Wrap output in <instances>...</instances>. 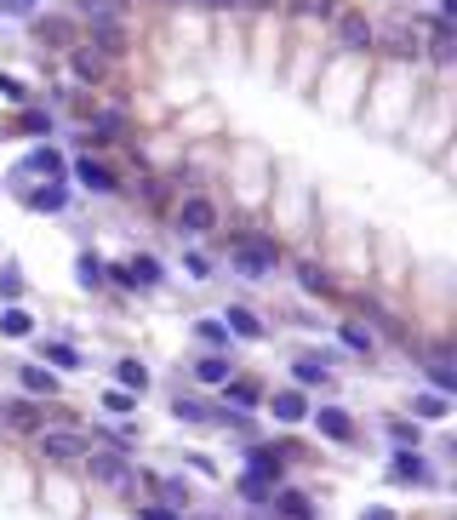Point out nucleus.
<instances>
[{"mask_svg": "<svg viewBox=\"0 0 457 520\" xmlns=\"http://www.w3.org/2000/svg\"><path fill=\"white\" fill-rule=\"evenodd\" d=\"M69 172H75V183H80V189H92V195H115V189H120V178L103 166L98 155H80Z\"/></svg>", "mask_w": 457, "mask_h": 520, "instance_id": "obj_11", "label": "nucleus"}, {"mask_svg": "<svg viewBox=\"0 0 457 520\" xmlns=\"http://www.w3.org/2000/svg\"><path fill=\"white\" fill-rule=\"evenodd\" d=\"M0 423L12 429V435H40L46 429V406L35 395L29 400H0Z\"/></svg>", "mask_w": 457, "mask_h": 520, "instance_id": "obj_6", "label": "nucleus"}, {"mask_svg": "<svg viewBox=\"0 0 457 520\" xmlns=\"http://www.w3.org/2000/svg\"><path fill=\"white\" fill-rule=\"evenodd\" d=\"M183 269H189V275H195V280H206V269H212V263L200 258V252H189V258H183Z\"/></svg>", "mask_w": 457, "mask_h": 520, "instance_id": "obj_43", "label": "nucleus"}, {"mask_svg": "<svg viewBox=\"0 0 457 520\" xmlns=\"http://www.w3.org/2000/svg\"><path fill=\"white\" fill-rule=\"evenodd\" d=\"M18 378H23V389H29L35 400H40V395H46V400L58 395V372H52V366H40V360H35V366H23Z\"/></svg>", "mask_w": 457, "mask_h": 520, "instance_id": "obj_30", "label": "nucleus"}, {"mask_svg": "<svg viewBox=\"0 0 457 520\" xmlns=\"http://www.w3.org/2000/svg\"><path fill=\"white\" fill-rule=\"evenodd\" d=\"M423 372H429V389L452 400L457 395V366H452V349H429L423 355Z\"/></svg>", "mask_w": 457, "mask_h": 520, "instance_id": "obj_13", "label": "nucleus"}, {"mask_svg": "<svg viewBox=\"0 0 457 520\" xmlns=\"http://www.w3.org/2000/svg\"><path fill=\"white\" fill-rule=\"evenodd\" d=\"M292 378H298V389L332 383V360H326V355H298V360H292Z\"/></svg>", "mask_w": 457, "mask_h": 520, "instance_id": "obj_21", "label": "nucleus"}, {"mask_svg": "<svg viewBox=\"0 0 457 520\" xmlns=\"http://www.w3.org/2000/svg\"><path fill=\"white\" fill-rule=\"evenodd\" d=\"M69 69H75L80 86H103V80H109V58H103V52H92L86 40H75V46H69Z\"/></svg>", "mask_w": 457, "mask_h": 520, "instance_id": "obj_10", "label": "nucleus"}, {"mask_svg": "<svg viewBox=\"0 0 457 520\" xmlns=\"http://www.w3.org/2000/svg\"><path fill=\"white\" fill-rule=\"evenodd\" d=\"M252 520H275V515H269V509H252Z\"/></svg>", "mask_w": 457, "mask_h": 520, "instance_id": "obj_47", "label": "nucleus"}, {"mask_svg": "<svg viewBox=\"0 0 457 520\" xmlns=\"http://www.w3.org/2000/svg\"><path fill=\"white\" fill-rule=\"evenodd\" d=\"M309 423H315L320 440H332V446H349V440H355V418H349L343 406H309Z\"/></svg>", "mask_w": 457, "mask_h": 520, "instance_id": "obj_8", "label": "nucleus"}, {"mask_svg": "<svg viewBox=\"0 0 457 520\" xmlns=\"http://www.w3.org/2000/svg\"><path fill=\"white\" fill-rule=\"evenodd\" d=\"M35 446H40V458L46 463L69 469V463H80L86 452H92V435H86V429H40Z\"/></svg>", "mask_w": 457, "mask_h": 520, "instance_id": "obj_3", "label": "nucleus"}, {"mask_svg": "<svg viewBox=\"0 0 457 520\" xmlns=\"http://www.w3.org/2000/svg\"><path fill=\"white\" fill-rule=\"evenodd\" d=\"M18 178H63V155L52 143H40V149H29V160L18 166Z\"/></svg>", "mask_w": 457, "mask_h": 520, "instance_id": "obj_16", "label": "nucleus"}, {"mask_svg": "<svg viewBox=\"0 0 457 520\" xmlns=\"http://www.w3.org/2000/svg\"><path fill=\"white\" fill-rule=\"evenodd\" d=\"M332 12H338V0H286V18L298 23H332Z\"/></svg>", "mask_w": 457, "mask_h": 520, "instance_id": "obj_26", "label": "nucleus"}, {"mask_svg": "<svg viewBox=\"0 0 457 520\" xmlns=\"http://www.w3.org/2000/svg\"><path fill=\"white\" fill-rule=\"evenodd\" d=\"M229 378H235V360H229V355H200L195 360V383H212V389H223Z\"/></svg>", "mask_w": 457, "mask_h": 520, "instance_id": "obj_22", "label": "nucleus"}, {"mask_svg": "<svg viewBox=\"0 0 457 520\" xmlns=\"http://www.w3.org/2000/svg\"><path fill=\"white\" fill-rule=\"evenodd\" d=\"M195 6H206V12H235L240 0H195Z\"/></svg>", "mask_w": 457, "mask_h": 520, "instance_id": "obj_45", "label": "nucleus"}, {"mask_svg": "<svg viewBox=\"0 0 457 520\" xmlns=\"http://www.w3.org/2000/svg\"><path fill=\"white\" fill-rule=\"evenodd\" d=\"M35 6H40V0H0V12H18V18H23V12H35Z\"/></svg>", "mask_w": 457, "mask_h": 520, "instance_id": "obj_44", "label": "nucleus"}, {"mask_svg": "<svg viewBox=\"0 0 457 520\" xmlns=\"http://www.w3.org/2000/svg\"><path fill=\"white\" fill-rule=\"evenodd\" d=\"M35 40L52 46V52H69V46H75V23L69 18H35Z\"/></svg>", "mask_w": 457, "mask_h": 520, "instance_id": "obj_18", "label": "nucleus"}, {"mask_svg": "<svg viewBox=\"0 0 457 520\" xmlns=\"http://www.w3.org/2000/svg\"><path fill=\"white\" fill-rule=\"evenodd\" d=\"M195 520H223V515H195Z\"/></svg>", "mask_w": 457, "mask_h": 520, "instance_id": "obj_48", "label": "nucleus"}, {"mask_svg": "<svg viewBox=\"0 0 457 520\" xmlns=\"http://www.w3.org/2000/svg\"><path fill=\"white\" fill-rule=\"evenodd\" d=\"M338 338H343V349H355V355H372V349H378L372 326H360V320H343V326H338Z\"/></svg>", "mask_w": 457, "mask_h": 520, "instance_id": "obj_33", "label": "nucleus"}, {"mask_svg": "<svg viewBox=\"0 0 457 520\" xmlns=\"http://www.w3.org/2000/svg\"><path fill=\"white\" fill-rule=\"evenodd\" d=\"M332 29H338V46H343V52H372V46H378V29H372V18H366V12H355V6H338V12H332Z\"/></svg>", "mask_w": 457, "mask_h": 520, "instance_id": "obj_5", "label": "nucleus"}, {"mask_svg": "<svg viewBox=\"0 0 457 520\" xmlns=\"http://www.w3.org/2000/svg\"><path fill=\"white\" fill-rule=\"evenodd\" d=\"M195 338L212 343V349H229V326L223 320H195Z\"/></svg>", "mask_w": 457, "mask_h": 520, "instance_id": "obj_37", "label": "nucleus"}, {"mask_svg": "<svg viewBox=\"0 0 457 520\" xmlns=\"http://www.w3.org/2000/svg\"><path fill=\"white\" fill-rule=\"evenodd\" d=\"M115 383L120 389H126V395H143V389H149V366H143V360H115Z\"/></svg>", "mask_w": 457, "mask_h": 520, "instance_id": "obj_31", "label": "nucleus"}, {"mask_svg": "<svg viewBox=\"0 0 457 520\" xmlns=\"http://www.w3.org/2000/svg\"><path fill=\"white\" fill-rule=\"evenodd\" d=\"M18 132H29V138H52V115L29 109V115H18Z\"/></svg>", "mask_w": 457, "mask_h": 520, "instance_id": "obj_38", "label": "nucleus"}, {"mask_svg": "<svg viewBox=\"0 0 457 520\" xmlns=\"http://www.w3.org/2000/svg\"><path fill=\"white\" fill-rule=\"evenodd\" d=\"M149 486H155L160 492V503H172V509H183V515H189V480H178V475H149Z\"/></svg>", "mask_w": 457, "mask_h": 520, "instance_id": "obj_25", "label": "nucleus"}, {"mask_svg": "<svg viewBox=\"0 0 457 520\" xmlns=\"http://www.w3.org/2000/svg\"><path fill=\"white\" fill-rule=\"evenodd\" d=\"M172 229L189 235V240L212 235V229H218V200L212 195H183L178 206H172Z\"/></svg>", "mask_w": 457, "mask_h": 520, "instance_id": "obj_4", "label": "nucleus"}, {"mask_svg": "<svg viewBox=\"0 0 457 520\" xmlns=\"http://www.w3.org/2000/svg\"><path fill=\"white\" fill-rule=\"evenodd\" d=\"M235 492L252 503V509H269V492H275V486H269V480H258V475H240V480H235Z\"/></svg>", "mask_w": 457, "mask_h": 520, "instance_id": "obj_35", "label": "nucleus"}, {"mask_svg": "<svg viewBox=\"0 0 457 520\" xmlns=\"http://www.w3.org/2000/svg\"><path fill=\"white\" fill-rule=\"evenodd\" d=\"M80 469L98 480V486H109V492H132V480H138V469H132L126 452H115V446H92V452L80 458Z\"/></svg>", "mask_w": 457, "mask_h": 520, "instance_id": "obj_2", "label": "nucleus"}, {"mask_svg": "<svg viewBox=\"0 0 457 520\" xmlns=\"http://www.w3.org/2000/svg\"><path fill=\"white\" fill-rule=\"evenodd\" d=\"M172 418L178 423H218V406H206L200 395H172Z\"/></svg>", "mask_w": 457, "mask_h": 520, "instance_id": "obj_23", "label": "nucleus"}, {"mask_svg": "<svg viewBox=\"0 0 457 520\" xmlns=\"http://www.w3.org/2000/svg\"><path fill=\"white\" fill-rule=\"evenodd\" d=\"M0 338H35V315L23 303H6L0 309Z\"/></svg>", "mask_w": 457, "mask_h": 520, "instance_id": "obj_24", "label": "nucleus"}, {"mask_svg": "<svg viewBox=\"0 0 457 520\" xmlns=\"http://www.w3.org/2000/svg\"><path fill=\"white\" fill-rule=\"evenodd\" d=\"M229 263H235V275H246V280H269L280 269V246L269 235H235L229 240Z\"/></svg>", "mask_w": 457, "mask_h": 520, "instance_id": "obj_1", "label": "nucleus"}, {"mask_svg": "<svg viewBox=\"0 0 457 520\" xmlns=\"http://www.w3.org/2000/svg\"><path fill=\"white\" fill-rule=\"evenodd\" d=\"M23 206H29V212H63V206H69V189H63V178H46L40 189L23 195Z\"/></svg>", "mask_w": 457, "mask_h": 520, "instance_id": "obj_17", "label": "nucleus"}, {"mask_svg": "<svg viewBox=\"0 0 457 520\" xmlns=\"http://www.w3.org/2000/svg\"><path fill=\"white\" fill-rule=\"evenodd\" d=\"M269 509H275V520H320L315 498L298 492V486H275V492H269Z\"/></svg>", "mask_w": 457, "mask_h": 520, "instance_id": "obj_9", "label": "nucleus"}, {"mask_svg": "<svg viewBox=\"0 0 457 520\" xmlns=\"http://www.w3.org/2000/svg\"><path fill=\"white\" fill-rule=\"evenodd\" d=\"M69 12L86 18V23H126L132 0H69Z\"/></svg>", "mask_w": 457, "mask_h": 520, "instance_id": "obj_14", "label": "nucleus"}, {"mask_svg": "<svg viewBox=\"0 0 457 520\" xmlns=\"http://www.w3.org/2000/svg\"><path fill=\"white\" fill-rule=\"evenodd\" d=\"M360 520H395V515H389L383 503H372V509H366V515H360Z\"/></svg>", "mask_w": 457, "mask_h": 520, "instance_id": "obj_46", "label": "nucleus"}, {"mask_svg": "<svg viewBox=\"0 0 457 520\" xmlns=\"http://www.w3.org/2000/svg\"><path fill=\"white\" fill-rule=\"evenodd\" d=\"M75 280L86 286V292H98V286H103V258H98V252H80V258H75Z\"/></svg>", "mask_w": 457, "mask_h": 520, "instance_id": "obj_34", "label": "nucleus"}, {"mask_svg": "<svg viewBox=\"0 0 457 520\" xmlns=\"http://www.w3.org/2000/svg\"><path fill=\"white\" fill-rule=\"evenodd\" d=\"M223 406L229 412H252V406H263V389L252 378H229L223 383Z\"/></svg>", "mask_w": 457, "mask_h": 520, "instance_id": "obj_20", "label": "nucleus"}, {"mask_svg": "<svg viewBox=\"0 0 457 520\" xmlns=\"http://www.w3.org/2000/svg\"><path fill=\"white\" fill-rule=\"evenodd\" d=\"M389 440H395V446H418L423 429H418V423H406V418H400V423H389Z\"/></svg>", "mask_w": 457, "mask_h": 520, "instance_id": "obj_40", "label": "nucleus"}, {"mask_svg": "<svg viewBox=\"0 0 457 520\" xmlns=\"http://www.w3.org/2000/svg\"><path fill=\"white\" fill-rule=\"evenodd\" d=\"M269 418L286 423V429L303 423V418H309V395H303L298 383H292V389H275V395H269Z\"/></svg>", "mask_w": 457, "mask_h": 520, "instance_id": "obj_12", "label": "nucleus"}, {"mask_svg": "<svg viewBox=\"0 0 457 520\" xmlns=\"http://www.w3.org/2000/svg\"><path fill=\"white\" fill-rule=\"evenodd\" d=\"M389 480H395V486H429L435 469H429V458H423L418 446H395V458H389Z\"/></svg>", "mask_w": 457, "mask_h": 520, "instance_id": "obj_7", "label": "nucleus"}, {"mask_svg": "<svg viewBox=\"0 0 457 520\" xmlns=\"http://www.w3.org/2000/svg\"><path fill=\"white\" fill-rule=\"evenodd\" d=\"M223 326H229V338H246V343L263 338V320L252 315L246 303H229V309H223Z\"/></svg>", "mask_w": 457, "mask_h": 520, "instance_id": "obj_19", "label": "nucleus"}, {"mask_svg": "<svg viewBox=\"0 0 457 520\" xmlns=\"http://www.w3.org/2000/svg\"><path fill=\"white\" fill-rule=\"evenodd\" d=\"M138 520H183V509H172V503H138Z\"/></svg>", "mask_w": 457, "mask_h": 520, "instance_id": "obj_41", "label": "nucleus"}, {"mask_svg": "<svg viewBox=\"0 0 457 520\" xmlns=\"http://www.w3.org/2000/svg\"><path fill=\"white\" fill-rule=\"evenodd\" d=\"M298 286H303V292H315V298H332V292H338V286H332V275H326L320 263H309V258L298 263Z\"/></svg>", "mask_w": 457, "mask_h": 520, "instance_id": "obj_32", "label": "nucleus"}, {"mask_svg": "<svg viewBox=\"0 0 457 520\" xmlns=\"http://www.w3.org/2000/svg\"><path fill=\"white\" fill-rule=\"evenodd\" d=\"M429 58H435V69H452V58H457V29H452V23H440V18H435V40H429Z\"/></svg>", "mask_w": 457, "mask_h": 520, "instance_id": "obj_28", "label": "nucleus"}, {"mask_svg": "<svg viewBox=\"0 0 457 520\" xmlns=\"http://www.w3.org/2000/svg\"><path fill=\"white\" fill-rule=\"evenodd\" d=\"M0 98H12V103H23V80H12V75H0Z\"/></svg>", "mask_w": 457, "mask_h": 520, "instance_id": "obj_42", "label": "nucleus"}, {"mask_svg": "<svg viewBox=\"0 0 457 520\" xmlns=\"http://www.w3.org/2000/svg\"><path fill=\"white\" fill-rule=\"evenodd\" d=\"M452 412V400L435 395V389H423V395H412V423H440Z\"/></svg>", "mask_w": 457, "mask_h": 520, "instance_id": "obj_27", "label": "nucleus"}, {"mask_svg": "<svg viewBox=\"0 0 457 520\" xmlns=\"http://www.w3.org/2000/svg\"><path fill=\"white\" fill-rule=\"evenodd\" d=\"M132 406H138V395H126V389H109V395H103V412H115V418H126Z\"/></svg>", "mask_w": 457, "mask_h": 520, "instance_id": "obj_39", "label": "nucleus"}, {"mask_svg": "<svg viewBox=\"0 0 457 520\" xmlns=\"http://www.w3.org/2000/svg\"><path fill=\"white\" fill-rule=\"evenodd\" d=\"M40 366H52V372H75V366H80V349H75V343H58V338L40 343Z\"/></svg>", "mask_w": 457, "mask_h": 520, "instance_id": "obj_29", "label": "nucleus"}, {"mask_svg": "<svg viewBox=\"0 0 457 520\" xmlns=\"http://www.w3.org/2000/svg\"><path fill=\"white\" fill-rule=\"evenodd\" d=\"M86 46L115 63V58H126V46H132V40H126V23H92V40H86Z\"/></svg>", "mask_w": 457, "mask_h": 520, "instance_id": "obj_15", "label": "nucleus"}, {"mask_svg": "<svg viewBox=\"0 0 457 520\" xmlns=\"http://www.w3.org/2000/svg\"><path fill=\"white\" fill-rule=\"evenodd\" d=\"M23 298V269L18 263H0V303H18Z\"/></svg>", "mask_w": 457, "mask_h": 520, "instance_id": "obj_36", "label": "nucleus"}]
</instances>
